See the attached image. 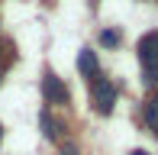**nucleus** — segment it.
<instances>
[{
  "label": "nucleus",
  "mask_w": 158,
  "mask_h": 155,
  "mask_svg": "<svg viewBox=\"0 0 158 155\" xmlns=\"http://www.w3.org/2000/svg\"><path fill=\"white\" fill-rule=\"evenodd\" d=\"M90 94H94L97 113L110 116L113 113V103H116V84L106 81V78H94V81H90Z\"/></svg>",
  "instance_id": "2"
},
{
  "label": "nucleus",
  "mask_w": 158,
  "mask_h": 155,
  "mask_svg": "<svg viewBox=\"0 0 158 155\" xmlns=\"http://www.w3.org/2000/svg\"><path fill=\"white\" fill-rule=\"evenodd\" d=\"M39 123H42V132H45V139H58V129H61L58 119H52L48 113H42V116H39Z\"/></svg>",
  "instance_id": "6"
},
{
  "label": "nucleus",
  "mask_w": 158,
  "mask_h": 155,
  "mask_svg": "<svg viewBox=\"0 0 158 155\" xmlns=\"http://www.w3.org/2000/svg\"><path fill=\"white\" fill-rule=\"evenodd\" d=\"M42 97H45L48 103H68V87L61 84L58 74L45 71V78H42Z\"/></svg>",
  "instance_id": "3"
},
{
  "label": "nucleus",
  "mask_w": 158,
  "mask_h": 155,
  "mask_svg": "<svg viewBox=\"0 0 158 155\" xmlns=\"http://www.w3.org/2000/svg\"><path fill=\"white\" fill-rule=\"evenodd\" d=\"M61 155H77V149H74V145H64V149H61Z\"/></svg>",
  "instance_id": "8"
},
{
  "label": "nucleus",
  "mask_w": 158,
  "mask_h": 155,
  "mask_svg": "<svg viewBox=\"0 0 158 155\" xmlns=\"http://www.w3.org/2000/svg\"><path fill=\"white\" fill-rule=\"evenodd\" d=\"M129 155H148V152H142V149H135V152H129Z\"/></svg>",
  "instance_id": "9"
},
{
  "label": "nucleus",
  "mask_w": 158,
  "mask_h": 155,
  "mask_svg": "<svg viewBox=\"0 0 158 155\" xmlns=\"http://www.w3.org/2000/svg\"><path fill=\"white\" fill-rule=\"evenodd\" d=\"M139 52V61H142V74H145L148 84L158 81V32H145L135 45Z\"/></svg>",
  "instance_id": "1"
},
{
  "label": "nucleus",
  "mask_w": 158,
  "mask_h": 155,
  "mask_svg": "<svg viewBox=\"0 0 158 155\" xmlns=\"http://www.w3.org/2000/svg\"><path fill=\"white\" fill-rule=\"evenodd\" d=\"M100 45H106V48L119 45V32L116 29H103V32H100Z\"/></svg>",
  "instance_id": "7"
},
{
  "label": "nucleus",
  "mask_w": 158,
  "mask_h": 155,
  "mask_svg": "<svg viewBox=\"0 0 158 155\" xmlns=\"http://www.w3.org/2000/svg\"><path fill=\"white\" fill-rule=\"evenodd\" d=\"M145 123H148V129L158 136V94L145 103Z\"/></svg>",
  "instance_id": "5"
},
{
  "label": "nucleus",
  "mask_w": 158,
  "mask_h": 155,
  "mask_svg": "<svg viewBox=\"0 0 158 155\" xmlns=\"http://www.w3.org/2000/svg\"><path fill=\"white\" fill-rule=\"evenodd\" d=\"M77 71L84 78H90V81L97 78V55L90 52V48H81V52H77Z\"/></svg>",
  "instance_id": "4"
},
{
  "label": "nucleus",
  "mask_w": 158,
  "mask_h": 155,
  "mask_svg": "<svg viewBox=\"0 0 158 155\" xmlns=\"http://www.w3.org/2000/svg\"><path fill=\"white\" fill-rule=\"evenodd\" d=\"M0 142H3V126H0Z\"/></svg>",
  "instance_id": "10"
}]
</instances>
